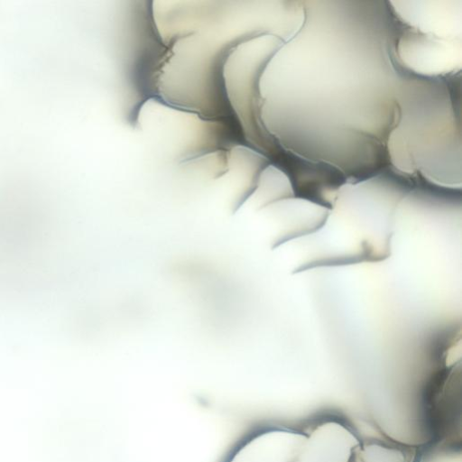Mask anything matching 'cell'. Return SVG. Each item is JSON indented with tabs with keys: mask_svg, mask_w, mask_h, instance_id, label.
<instances>
[{
	"mask_svg": "<svg viewBox=\"0 0 462 462\" xmlns=\"http://www.w3.org/2000/svg\"><path fill=\"white\" fill-rule=\"evenodd\" d=\"M299 31L259 80L261 124L278 150L362 179L387 167L385 142L406 73L392 56L387 1H302Z\"/></svg>",
	"mask_w": 462,
	"mask_h": 462,
	"instance_id": "obj_1",
	"label": "cell"
},
{
	"mask_svg": "<svg viewBox=\"0 0 462 462\" xmlns=\"http://www.w3.org/2000/svg\"><path fill=\"white\" fill-rule=\"evenodd\" d=\"M449 81L405 74L385 142L387 169L439 188H461V126Z\"/></svg>",
	"mask_w": 462,
	"mask_h": 462,
	"instance_id": "obj_2",
	"label": "cell"
},
{
	"mask_svg": "<svg viewBox=\"0 0 462 462\" xmlns=\"http://www.w3.org/2000/svg\"><path fill=\"white\" fill-rule=\"evenodd\" d=\"M394 24L392 56L400 70L418 78L448 81L460 76L462 40L420 33L395 21Z\"/></svg>",
	"mask_w": 462,
	"mask_h": 462,
	"instance_id": "obj_3",
	"label": "cell"
},
{
	"mask_svg": "<svg viewBox=\"0 0 462 462\" xmlns=\"http://www.w3.org/2000/svg\"><path fill=\"white\" fill-rule=\"evenodd\" d=\"M393 20L420 33L462 40L461 0L387 1Z\"/></svg>",
	"mask_w": 462,
	"mask_h": 462,
	"instance_id": "obj_4",
	"label": "cell"
}]
</instances>
